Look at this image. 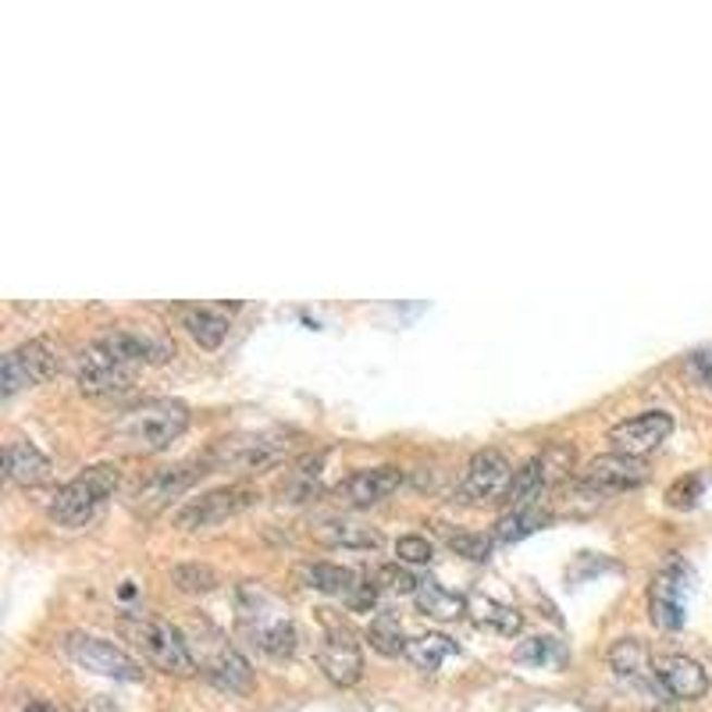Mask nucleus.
Returning <instances> with one entry per match:
<instances>
[{
    "instance_id": "nucleus-32",
    "label": "nucleus",
    "mask_w": 712,
    "mask_h": 712,
    "mask_svg": "<svg viewBox=\"0 0 712 712\" xmlns=\"http://www.w3.org/2000/svg\"><path fill=\"white\" fill-rule=\"evenodd\" d=\"M446 546L471 563H485L491 555V538L477 535V530H446Z\"/></svg>"
},
{
    "instance_id": "nucleus-2",
    "label": "nucleus",
    "mask_w": 712,
    "mask_h": 712,
    "mask_svg": "<svg viewBox=\"0 0 712 712\" xmlns=\"http://www.w3.org/2000/svg\"><path fill=\"white\" fill-rule=\"evenodd\" d=\"M122 634L136 645L150 666H158L161 673H175V677H189L197 670V659L186 641V634L172 627L161 616L150 613H128L122 616Z\"/></svg>"
},
{
    "instance_id": "nucleus-13",
    "label": "nucleus",
    "mask_w": 712,
    "mask_h": 712,
    "mask_svg": "<svg viewBox=\"0 0 712 712\" xmlns=\"http://www.w3.org/2000/svg\"><path fill=\"white\" fill-rule=\"evenodd\" d=\"M673 432V417L666 410H645L638 417L620 421L616 427H610V442L613 452H624V457H645V452L659 449Z\"/></svg>"
},
{
    "instance_id": "nucleus-18",
    "label": "nucleus",
    "mask_w": 712,
    "mask_h": 712,
    "mask_svg": "<svg viewBox=\"0 0 712 712\" xmlns=\"http://www.w3.org/2000/svg\"><path fill=\"white\" fill-rule=\"evenodd\" d=\"M655 677L663 695L680 698V702H695V698H702L709 691V673L691 655H659Z\"/></svg>"
},
{
    "instance_id": "nucleus-15",
    "label": "nucleus",
    "mask_w": 712,
    "mask_h": 712,
    "mask_svg": "<svg viewBox=\"0 0 712 712\" xmlns=\"http://www.w3.org/2000/svg\"><path fill=\"white\" fill-rule=\"evenodd\" d=\"M97 346L103 353H111L114 360H122L128 367H139V364H150V360H167L175 353L172 342L158 339L150 332H139V328H108L97 339Z\"/></svg>"
},
{
    "instance_id": "nucleus-23",
    "label": "nucleus",
    "mask_w": 712,
    "mask_h": 712,
    "mask_svg": "<svg viewBox=\"0 0 712 712\" xmlns=\"http://www.w3.org/2000/svg\"><path fill=\"white\" fill-rule=\"evenodd\" d=\"M467 613L474 616L477 627H488L502 634V638H513L516 630L524 627V616L507 602H496L491 595H467Z\"/></svg>"
},
{
    "instance_id": "nucleus-10",
    "label": "nucleus",
    "mask_w": 712,
    "mask_h": 712,
    "mask_svg": "<svg viewBox=\"0 0 712 712\" xmlns=\"http://www.w3.org/2000/svg\"><path fill=\"white\" fill-rule=\"evenodd\" d=\"M58 374V353L50 349L47 339H29L18 349H11L0 364V385L4 396H15L25 385H43Z\"/></svg>"
},
{
    "instance_id": "nucleus-37",
    "label": "nucleus",
    "mask_w": 712,
    "mask_h": 712,
    "mask_svg": "<svg viewBox=\"0 0 712 712\" xmlns=\"http://www.w3.org/2000/svg\"><path fill=\"white\" fill-rule=\"evenodd\" d=\"M516 655L527 659V663H546V659H552V641L549 638H530Z\"/></svg>"
},
{
    "instance_id": "nucleus-3",
    "label": "nucleus",
    "mask_w": 712,
    "mask_h": 712,
    "mask_svg": "<svg viewBox=\"0 0 712 712\" xmlns=\"http://www.w3.org/2000/svg\"><path fill=\"white\" fill-rule=\"evenodd\" d=\"M118 482H122V474L114 463H93V467H86L83 474H75L68 485L58 488V496L50 499V507H47V516L61 527H83L89 516L103 507V499L114 496Z\"/></svg>"
},
{
    "instance_id": "nucleus-4",
    "label": "nucleus",
    "mask_w": 712,
    "mask_h": 712,
    "mask_svg": "<svg viewBox=\"0 0 712 712\" xmlns=\"http://www.w3.org/2000/svg\"><path fill=\"white\" fill-rule=\"evenodd\" d=\"M239 627L271 659H289L296 652V627L285 616L282 605L264 595L261 588H242L239 591Z\"/></svg>"
},
{
    "instance_id": "nucleus-16",
    "label": "nucleus",
    "mask_w": 712,
    "mask_h": 712,
    "mask_svg": "<svg viewBox=\"0 0 712 712\" xmlns=\"http://www.w3.org/2000/svg\"><path fill=\"white\" fill-rule=\"evenodd\" d=\"M688 570H684L680 563H673L666 566L663 574L655 577V585H652V620L659 627H666V630H677L684 627V616H688Z\"/></svg>"
},
{
    "instance_id": "nucleus-17",
    "label": "nucleus",
    "mask_w": 712,
    "mask_h": 712,
    "mask_svg": "<svg viewBox=\"0 0 712 712\" xmlns=\"http://www.w3.org/2000/svg\"><path fill=\"white\" fill-rule=\"evenodd\" d=\"M649 477V467L638 457H624V452H602L585 463L580 471V482H588L602 491H624V488H638Z\"/></svg>"
},
{
    "instance_id": "nucleus-20",
    "label": "nucleus",
    "mask_w": 712,
    "mask_h": 712,
    "mask_svg": "<svg viewBox=\"0 0 712 712\" xmlns=\"http://www.w3.org/2000/svg\"><path fill=\"white\" fill-rule=\"evenodd\" d=\"M403 485V471L399 467H367V471H357L349 474L346 482L335 488V496L346 507H374V502L388 499L392 491H399Z\"/></svg>"
},
{
    "instance_id": "nucleus-38",
    "label": "nucleus",
    "mask_w": 712,
    "mask_h": 712,
    "mask_svg": "<svg viewBox=\"0 0 712 712\" xmlns=\"http://www.w3.org/2000/svg\"><path fill=\"white\" fill-rule=\"evenodd\" d=\"M25 712H61L58 705H50L47 698H33L29 705H25Z\"/></svg>"
},
{
    "instance_id": "nucleus-24",
    "label": "nucleus",
    "mask_w": 712,
    "mask_h": 712,
    "mask_svg": "<svg viewBox=\"0 0 712 712\" xmlns=\"http://www.w3.org/2000/svg\"><path fill=\"white\" fill-rule=\"evenodd\" d=\"M549 521H552V510H546L541 502H535V507L507 510L496 524V541H502V546H513V541H524L527 535L541 530Z\"/></svg>"
},
{
    "instance_id": "nucleus-14",
    "label": "nucleus",
    "mask_w": 712,
    "mask_h": 712,
    "mask_svg": "<svg viewBox=\"0 0 712 712\" xmlns=\"http://www.w3.org/2000/svg\"><path fill=\"white\" fill-rule=\"evenodd\" d=\"M139 367H128L122 360H114L111 353H103V349L93 342L83 353L79 360V371H75V382L86 396H114V392H125L128 385H133Z\"/></svg>"
},
{
    "instance_id": "nucleus-11",
    "label": "nucleus",
    "mask_w": 712,
    "mask_h": 712,
    "mask_svg": "<svg viewBox=\"0 0 712 712\" xmlns=\"http://www.w3.org/2000/svg\"><path fill=\"white\" fill-rule=\"evenodd\" d=\"M317 663L325 670V677L339 688H349V684L360 680L364 673V655H360L357 634L349 630L342 620H325V641L317 649Z\"/></svg>"
},
{
    "instance_id": "nucleus-29",
    "label": "nucleus",
    "mask_w": 712,
    "mask_h": 712,
    "mask_svg": "<svg viewBox=\"0 0 712 712\" xmlns=\"http://www.w3.org/2000/svg\"><path fill=\"white\" fill-rule=\"evenodd\" d=\"M321 541L332 549H378L382 546V535L371 530L364 524H325L321 530Z\"/></svg>"
},
{
    "instance_id": "nucleus-27",
    "label": "nucleus",
    "mask_w": 712,
    "mask_h": 712,
    "mask_svg": "<svg viewBox=\"0 0 712 712\" xmlns=\"http://www.w3.org/2000/svg\"><path fill=\"white\" fill-rule=\"evenodd\" d=\"M183 328L192 335V342L203 349H217L228 335V317L211 307H192L183 314Z\"/></svg>"
},
{
    "instance_id": "nucleus-21",
    "label": "nucleus",
    "mask_w": 712,
    "mask_h": 712,
    "mask_svg": "<svg viewBox=\"0 0 712 712\" xmlns=\"http://www.w3.org/2000/svg\"><path fill=\"white\" fill-rule=\"evenodd\" d=\"M610 666L616 670V677H624L627 684L663 691L659 688V677H655V659L649 655V649H645L641 641H634V638L616 641L610 649Z\"/></svg>"
},
{
    "instance_id": "nucleus-28",
    "label": "nucleus",
    "mask_w": 712,
    "mask_h": 712,
    "mask_svg": "<svg viewBox=\"0 0 712 712\" xmlns=\"http://www.w3.org/2000/svg\"><path fill=\"white\" fill-rule=\"evenodd\" d=\"M452 652H457V641L446 638V634H417L407 645V659L424 673H435Z\"/></svg>"
},
{
    "instance_id": "nucleus-22",
    "label": "nucleus",
    "mask_w": 712,
    "mask_h": 712,
    "mask_svg": "<svg viewBox=\"0 0 712 712\" xmlns=\"http://www.w3.org/2000/svg\"><path fill=\"white\" fill-rule=\"evenodd\" d=\"M4 471L15 485H43L50 477V460L25 438H11L4 449Z\"/></svg>"
},
{
    "instance_id": "nucleus-25",
    "label": "nucleus",
    "mask_w": 712,
    "mask_h": 712,
    "mask_svg": "<svg viewBox=\"0 0 712 712\" xmlns=\"http://www.w3.org/2000/svg\"><path fill=\"white\" fill-rule=\"evenodd\" d=\"M413 599H417V610L424 616H435V620H457L467 613V595L449 591L438 585V580H421Z\"/></svg>"
},
{
    "instance_id": "nucleus-30",
    "label": "nucleus",
    "mask_w": 712,
    "mask_h": 712,
    "mask_svg": "<svg viewBox=\"0 0 712 712\" xmlns=\"http://www.w3.org/2000/svg\"><path fill=\"white\" fill-rule=\"evenodd\" d=\"M172 585L186 595H207L222 585V574L207 563H175L172 566Z\"/></svg>"
},
{
    "instance_id": "nucleus-7",
    "label": "nucleus",
    "mask_w": 712,
    "mask_h": 712,
    "mask_svg": "<svg viewBox=\"0 0 712 712\" xmlns=\"http://www.w3.org/2000/svg\"><path fill=\"white\" fill-rule=\"evenodd\" d=\"M257 499H261V496H257L250 485H225V488L203 491V496L189 499L186 507L175 510V527H183V530H203V527L225 524L228 516L250 510Z\"/></svg>"
},
{
    "instance_id": "nucleus-9",
    "label": "nucleus",
    "mask_w": 712,
    "mask_h": 712,
    "mask_svg": "<svg viewBox=\"0 0 712 712\" xmlns=\"http://www.w3.org/2000/svg\"><path fill=\"white\" fill-rule=\"evenodd\" d=\"M64 652H68L83 670L100 673V677H114V680H128V684L142 680V666L133 655H125L118 645L93 638V634H68Z\"/></svg>"
},
{
    "instance_id": "nucleus-35",
    "label": "nucleus",
    "mask_w": 712,
    "mask_h": 712,
    "mask_svg": "<svg viewBox=\"0 0 712 712\" xmlns=\"http://www.w3.org/2000/svg\"><path fill=\"white\" fill-rule=\"evenodd\" d=\"M684 367H688L695 385L712 388V349H695V353H688V360H684Z\"/></svg>"
},
{
    "instance_id": "nucleus-19",
    "label": "nucleus",
    "mask_w": 712,
    "mask_h": 712,
    "mask_svg": "<svg viewBox=\"0 0 712 712\" xmlns=\"http://www.w3.org/2000/svg\"><path fill=\"white\" fill-rule=\"evenodd\" d=\"M203 474H211V471H207L203 460H197V463H178V467H164V471H158L147 485L136 491V502H139L142 510H161V507H167L172 499L183 496V491H189L192 485L200 482Z\"/></svg>"
},
{
    "instance_id": "nucleus-34",
    "label": "nucleus",
    "mask_w": 712,
    "mask_h": 712,
    "mask_svg": "<svg viewBox=\"0 0 712 712\" xmlns=\"http://www.w3.org/2000/svg\"><path fill=\"white\" fill-rule=\"evenodd\" d=\"M396 555L403 563H432L435 546L424 535H403V538L396 541Z\"/></svg>"
},
{
    "instance_id": "nucleus-36",
    "label": "nucleus",
    "mask_w": 712,
    "mask_h": 712,
    "mask_svg": "<svg viewBox=\"0 0 712 712\" xmlns=\"http://www.w3.org/2000/svg\"><path fill=\"white\" fill-rule=\"evenodd\" d=\"M698 491H702V482H698V477H688V482H677V485L670 488V507H691Z\"/></svg>"
},
{
    "instance_id": "nucleus-33",
    "label": "nucleus",
    "mask_w": 712,
    "mask_h": 712,
    "mask_svg": "<svg viewBox=\"0 0 712 712\" xmlns=\"http://www.w3.org/2000/svg\"><path fill=\"white\" fill-rule=\"evenodd\" d=\"M378 580L388 591H396V595H417V585H421V580L413 577L407 566H399V563H385L378 570Z\"/></svg>"
},
{
    "instance_id": "nucleus-6",
    "label": "nucleus",
    "mask_w": 712,
    "mask_h": 712,
    "mask_svg": "<svg viewBox=\"0 0 712 712\" xmlns=\"http://www.w3.org/2000/svg\"><path fill=\"white\" fill-rule=\"evenodd\" d=\"M574 471V446L570 442H549L538 457H530L521 471L513 474V485L507 491V507H535L541 499V491L552 488L555 482Z\"/></svg>"
},
{
    "instance_id": "nucleus-12",
    "label": "nucleus",
    "mask_w": 712,
    "mask_h": 712,
    "mask_svg": "<svg viewBox=\"0 0 712 712\" xmlns=\"http://www.w3.org/2000/svg\"><path fill=\"white\" fill-rule=\"evenodd\" d=\"M513 467L499 449H482L474 452L467 471L460 482V499L463 502H491V499H507V491L513 485Z\"/></svg>"
},
{
    "instance_id": "nucleus-8",
    "label": "nucleus",
    "mask_w": 712,
    "mask_h": 712,
    "mask_svg": "<svg viewBox=\"0 0 712 712\" xmlns=\"http://www.w3.org/2000/svg\"><path fill=\"white\" fill-rule=\"evenodd\" d=\"M197 659V666L203 670V677L214 684V688H222L228 695H246L253 684V670L250 663L232 649V645L222 638L217 630L207 627V641L200 645V652H192Z\"/></svg>"
},
{
    "instance_id": "nucleus-5",
    "label": "nucleus",
    "mask_w": 712,
    "mask_h": 712,
    "mask_svg": "<svg viewBox=\"0 0 712 712\" xmlns=\"http://www.w3.org/2000/svg\"><path fill=\"white\" fill-rule=\"evenodd\" d=\"M285 442L282 432H261V435H232L214 442L203 452L207 471H239V474H253V471H267L271 463H278L285 457Z\"/></svg>"
},
{
    "instance_id": "nucleus-26",
    "label": "nucleus",
    "mask_w": 712,
    "mask_h": 712,
    "mask_svg": "<svg viewBox=\"0 0 712 712\" xmlns=\"http://www.w3.org/2000/svg\"><path fill=\"white\" fill-rule=\"evenodd\" d=\"M360 585H364V580H360L349 566H339V563H314V566H307V588H314V591L339 595V599L349 602Z\"/></svg>"
},
{
    "instance_id": "nucleus-31",
    "label": "nucleus",
    "mask_w": 712,
    "mask_h": 712,
    "mask_svg": "<svg viewBox=\"0 0 712 712\" xmlns=\"http://www.w3.org/2000/svg\"><path fill=\"white\" fill-rule=\"evenodd\" d=\"M367 641L374 652L382 655H407V638H403V627L396 624L392 616H378L374 624L367 627Z\"/></svg>"
},
{
    "instance_id": "nucleus-1",
    "label": "nucleus",
    "mask_w": 712,
    "mask_h": 712,
    "mask_svg": "<svg viewBox=\"0 0 712 712\" xmlns=\"http://www.w3.org/2000/svg\"><path fill=\"white\" fill-rule=\"evenodd\" d=\"M189 427V407L178 399H147L133 410H125L118 421L111 424V446L122 452H164L172 442L186 435Z\"/></svg>"
}]
</instances>
